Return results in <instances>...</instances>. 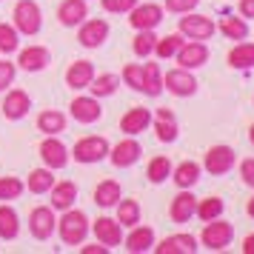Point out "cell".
Returning <instances> with one entry per match:
<instances>
[{"instance_id":"cell-1","label":"cell","mask_w":254,"mask_h":254,"mask_svg":"<svg viewBox=\"0 0 254 254\" xmlns=\"http://www.w3.org/2000/svg\"><path fill=\"white\" fill-rule=\"evenodd\" d=\"M55 229H58L60 240L66 246H80L86 240V234H89V217L83 211H77V208H66Z\"/></svg>"},{"instance_id":"cell-2","label":"cell","mask_w":254,"mask_h":254,"mask_svg":"<svg viewBox=\"0 0 254 254\" xmlns=\"http://www.w3.org/2000/svg\"><path fill=\"white\" fill-rule=\"evenodd\" d=\"M12 20H14V29H17V35H26L32 37L40 32V26H43V17H40V6H37L35 0H17V6H14L12 12Z\"/></svg>"},{"instance_id":"cell-3","label":"cell","mask_w":254,"mask_h":254,"mask_svg":"<svg viewBox=\"0 0 254 254\" xmlns=\"http://www.w3.org/2000/svg\"><path fill=\"white\" fill-rule=\"evenodd\" d=\"M231 240H234V226L226 223L223 217L208 220L206 226H203V231H200V243L206 246L208 252H223Z\"/></svg>"},{"instance_id":"cell-4","label":"cell","mask_w":254,"mask_h":254,"mask_svg":"<svg viewBox=\"0 0 254 254\" xmlns=\"http://www.w3.org/2000/svg\"><path fill=\"white\" fill-rule=\"evenodd\" d=\"M109 140L106 137H97V134H92V137H83V140H77L74 143V149H71V154L69 157H74L77 163H100V160H106L109 157Z\"/></svg>"},{"instance_id":"cell-5","label":"cell","mask_w":254,"mask_h":254,"mask_svg":"<svg viewBox=\"0 0 254 254\" xmlns=\"http://www.w3.org/2000/svg\"><path fill=\"white\" fill-rule=\"evenodd\" d=\"M177 32L183 37H189V40H208V37L217 32V26H214V20L206 17V14L186 12L183 17H180V23H177Z\"/></svg>"},{"instance_id":"cell-6","label":"cell","mask_w":254,"mask_h":254,"mask_svg":"<svg viewBox=\"0 0 254 254\" xmlns=\"http://www.w3.org/2000/svg\"><path fill=\"white\" fill-rule=\"evenodd\" d=\"M234 163H237V154H234L231 146H211L203 157V169L208 174L220 177V174H229L234 169Z\"/></svg>"},{"instance_id":"cell-7","label":"cell","mask_w":254,"mask_h":254,"mask_svg":"<svg viewBox=\"0 0 254 254\" xmlns=\"http://www.w3.org/2000/svg\"><path fill=\"white\" fill-rule=\"evenodd\" d=\"M40 160L52 172L69 166V149L63 146V140H58V134H46V140L40 143Z\"/></svg>"},{"instance_id":"cell-8","label":"cell","mask_w":254,"mask_h":254,"mask_svg":"<svg viewBox=\"0 0 254 254\" xmlns=\"http://www.w3.org/2000/svg\"><path fill=\"white\" fill-rule=\"evenodd\" d=\"M174 60H177L180 69H189V71L200 69V66H206V60H208V46L203 40H186L183 46L177 49Z\"/></svg>"},{"instance_id":"cell-9","label":"cell","mask_w":254,"mask_h":254,"mask_svg":"<svg viewBox=\"0 0 254 254\" xmlns=\"http://www.w3.org/2000/svg\"><path fill=\"white\" fill-rule=\"evenodd\" d=\"M55 226H58V217H55V208L52 206L32 208V214H29V231H32L35 240H49L55 234Z\"/></svg>"},{"instance_id":"cell-10","label":"cell","mask_w":254,"mask_h":254,"mask_svg":"<svg viewBox=\"0 0 254 254\" xmlns=\"http://www.w3.org/2000/svg\"><path fill=\"white\" fill-rule=\"evenodd\" d=\"M163 89L166 92H172L174 97H191V94L197 92V80H194V74L189 69H172V71H166V77H163Z\"/></svg>"},{"instance_id":"cell-11","label":"cell","mask_w":254,"mask_h":254,"mask_svg":"<svg viewBox=\"0 0 254 254\" xmlns=\"http://www.w3.org/2000/svg\"><path fill=\"white\" fill-rule=\"evenodd\" d=\"M69 115L77 120V123H83V126H92V123H97L100 117H103V106H100V100L97 97H74L71 100V106H69Z\"/></svg>"},{"instance_id":"cell-12","label":"cell","mask_w":254,"mask_h":254,"mask_svg":"<svg viewBox=\"0 0 254 254\" xmlns=\"http://www.w3.org/2000/svg\"><path fill=\"white\" fill-rule=\"evenodd\" d=\"M77 40H80L83 49H97L109 40V23L94 17V20H83L80 32H77Z\"/></svg>"},{"instance_id":"cell-13","label":"cell","mask_w":254,"mask_h":254,"mask_svg":"<svg viewBox=\"0 0 254 254\" xmlns=\"http://www.w3.org/2000/svg\"><path fill=\"white\" fill-rule=\"evenodd\" d=\"M128 14H131L128 23L134 26L137 32H143V29H157L163 20V6H157V3H137Z\"/></svg>"},{"instance_id":"cell-14","label":"cell","mask_w":254,"mask_h":254,"mask_svg":"<svg viewBox=\"0 0 254 254\" xmlns=\"http://www.w3.org/2000/svg\"><path fill=\"white\" fill-rule=\"evenodd\" d=\"M140 154H143V146H140L134 134H128L126 140H120L115 149H109V157L115 163L117 169H128V166H134L140 160Z\"/></svg>"},{"instance_id":"cell-15","label":"cell","mask_w":254,"mask_h":254,"mask_svg":"<svg viewBox=\"0 0 254 254\" xmlns=\"http://www.w3.org/2000/svg\"><path fill=\"white\" fill-rule=\"evenodd\" d=\"M89 229L94 231L97 243H103L106 249H115V246L123 243V226H120L115 217H97L94 226H89Z\"/></svg>"},{"instance_id":"cell-16","label":"cell","mask_w":254,"mask_h":254,"mask_svg":"<svg viewBox=\"0 0 254 254\" xmlns=\"http://www.w3.org/2000/svg\"><path fill=\"white\" fill-rule=\"evenodd\" d=\"M29 109H32V97L23 89H9L6 97H3V106H0L6 120H20V117L29 115Z\"/></svg>"},{"instance_id":"cell-17","label":"cell","mask_w":254,"mask_h":254,"mask_svg":"<svg viewBox=\"0 0 254 254\" xmlns=\"http://www.w3.org/2000/svg\"><path fill=\"white\" fill-rule=\"evenodd\" d=\"M151 126L157 131L160 143H174L177 134H180V123H177L172 109H157V115H151Z\"/></svg>"},{"instance_id":"cell-18","label":"cell","mask_w":254,"mask_h":254,"mask_svg":"<svg viewBox=\"0 0 254 254\" xmlns=\"http://www.w3.org/2000/svg\"><path fill=\"white\" fill-rule=\"evenodd\" d=\"M197 211V197L189 191V189H180V194L172 200V206H169V217H172V223H177V226H183V223H189V220L194 217Z\"/></svg>"},{"instance_id":"cell-19","label":"cell","mask_w":254,"mask_h":254,"mask_svg":"<svg viewBox=\"0 0 254 254\" xmlns=\"http://www.w3.org/2000/svg\"><path fill=\"white\" fill-rule=\"evenodd\" d=\"M200 246L191 234H169V237H163L157 246H151V252L157 254H194Z\"/></svg>"},{"instance_id":"cell-20","label":"cell","mask_w":254,"mask_h":254,"mask_svg":"<svg viewBox=\"0 0 254 254\" xmlns=\"http://www.w3.org/2000/svg\"><path fill=\"white\" fill-rule=\"evenodd\" d=\"M49 63H52V55L46 46H29L20 49V55H17V66L23 71H43Z\"/></svg>"},{"instance_id":"cell-21","label":"cell","mask_w":254,"mask_h":254,"mask_svg":"<svg viewBox=\"0 0 254 254\" xmlns=\"http://www.w3.org/2000/svg\"><path fill=\"white\" fill-rule=\"evenodd\" d=\"M86 17H89V6H86V0H63V3H60L58 20L63 26L74 29V26H80Z\"/></svg>"},{"instance_id":"cell-22","label":"cell","mask_w":254,"mask_h":254,"mask_svg":"<svg viewBox=\"0 0 254 254\" xmlns=\"http://www.w3.org/2000/svg\"><path fill=\"white\" fill-rule=\"evenodd\" d=\"M92 77H94L92 60H74L69 69H66V86H71L74 92H80V89H89Z\"/></svg>"},{"instance_id":"cell-23","label":"cell","mask_w":254,"mask_h":254,"mask_svg":"<svg viewBox=\"0 0 254 254\" xmlns=\"http://www.w3.org/2000/svg\"><path fill=\"white\" fill-rule=\"evenodd\" d=\"M126 243V249L131 254H143V252H151V246H154V229L151 226H131L128 231V237H123Z\"/></svg>"},{"instance_id":"cell-24","label":"cell","mask_w":254,"mask_h":254,"mask_svg":"<svg viewBox=\"0 0 254 254\" xmlns=\"http://www.w3.org/2000/svg\"><path fill=\"white\" fill-rule=\"evenodd\" d=\"M149 126H151V112L143 109V106L128 109L126 115H123V120H120V128H123L126 134H140V131H146Z\"/></svg>"},{"instance_id":"cell-25","label":"cell","mask_w":254,"mask_h":254,"mask_svg":"<svg viewBox=\"0 0 254 254\" xmlns=\"http://www.w3.org/2000/svg\"><path fill=\"white\" fill-rule=\"evenodd\" d=\"M49 194H52V208L66 211V208H71L74 206V200H77V186L71 183V180H63V183L52 186Z\"/></svg>"},{"instance_id":"cell-26","label":"cell","mask_w":254,"mask_h":254,"mask_svg":"<svg viewBox=\"0 0 254 254\" xmlns=\"http://www.w3.org/2000/svg\"><path fill=\"white\" fill-rule=\"evenodd\" d=\"M200 172H203V166L194 160H183L180 166H174L172 169V180L177 183V189H191V186L200 180Z\"/></svg>"},{"instance_id":"cell-27","label":"cell","mask_w":254,"mask_h":254,"mask_svg":"<svg viewBox=\"0 0 254 254\" xmlns=\"http://www.w3.org/2000/svg\"><path fill=\"white\" fill-rule=\"evenodd\" d=\"M120 197H123V189H120L117 180H103V183H97V189H94V203L100 208H115Z\"/></svg>"},{"instance_id":"cell-28","label":"cell","mask_w":254,"mask_h":254,"mask_svg":"<svg viewBox=\"0 0 254 254\" xmlns=\"http://www.w3.org/2000/svg\"><path fill=\"white\" fill-rule=\"evenodd\" d=\"M20 234V217L9 203H0V240H14Z\"/></svg>"},{"instance_id":"cell-29","label":"cell","mask_w":254,"mask_h":254,"mask_svg":"<svg viewBox=\"0 0 254 254\" xmlns=\"http://www.w3.org/2000/svg\"><path fill=\"white\" fill-rule=\"evenodd\" d=\"M37 128L43 134H63L66 131V115L58 112V109H46V112H40V117H37Z\"/></svg>"},{"instance_id":"cell-30","label":"cell","mask_w":254,"mask_h":254,"mask_svg":"<svg viewBox=\"0 0 254 254\" xmlns=\"http://www.w3.org/2000/svg\"><path fill=\"white\" fill-rule=\"evenodd\" d=\"M163 92V71L160 63H143V94L160 97Z\"/></svg>"},{"instance_id":"cell-31","label":"cell","mask_w":254,"mask_h":254,"mask_svg":"<svg viewBox=\"0 0 254 254\" xmlns=\"http://www.w3.org/2000/svg\"><path fill=\"white\" fill-rule=\"evenodd\" d=\"M55 186V174L52 169H35V172H29V180H26V189L32 191V194H49V189Z\"/></svg>"},{"instance_id":"cell-32","label":"cell","mask_w":254,"mask_h":254,"mask_svg":"<svg viewBox=\"0 0 254 254\" xmlns=\"http://www.w3.org/2000/svg\"><path fill=\"white\" fill-rule=\"evenodd\" d=\"M115 208H117L115 220L123 226V229H131V226H137L140 223V203L137 200H123V197H120Z\"/></svg>"},{"instance_id":"cell-33","label":"cell","mask_w":254,"mask_h":254,"mask_svg":"<svg viewBox=\"0 0 254 254\" xmlns=\"http://www.w3.org/2000/svg\"><path fill=\"white\" fill-rule=\"evenodd\" d=\"M229 66L231 69H254V43H237L229 52Z\"/></svg>"},{"instance_id":"cell-34","label":"cell","mask_w":254,"mask_h":254,"mask_svg":"<svg viewBox=\"0 0 254 254\" xmlns=\"http://www.w3.org/2000/svg\"><path fill=\"white\" fill-rule=\"evenodd\" d=\"M117 86H120V77L117 74H97L89 83V92H92V97L100 100V97H112L117 92Z\"/></svg>"},{"instance_id":"cell-35","label":"cell","mask_w":254,"mask_h":254,"mask_svg":"<svg viewBox=\"0 0 254 254\" xmlns=\"http://www.w3.org/2000/svg\"><path fill=\"white\" fill-rule=\"evenodd\" d=\"M223 211H226V203L220 200V197H206V200H197V217L208 223V220H217L223 217Z\"/></svg>"},{"instance_id":"cell-36","label":"cell","mask_w":254,"mask_h":254,"mask_svg":"<svg viewBox=\"0 0 254 254\" xmlns=\"http://www.w3.org/2000/svg\"><path fill=\"white\" fill-rule=\"evenodd\" d=\"M186 43V37L177 32V35H166V37H157V43H154V52L151 55H157L160 60H166V58H174L177 55V49Z\"/></svg>"},{"instance_id":"cell-37","label":"cell","mask_w":254,"mask_h":254,"mask_svg":"<svg viewBox=\"0 0 254 254\" xmlns=\"http://www.w3.org/2000/svg\"><path fill=\"white\" fill-rule=\"evenodd\" d=\"M172 160L169 157H154V160L149 163V169H146V177H149V183H154V186H160V183H166L169 177H172Z\"/></svg>"},{"instance_id":"cell-38","label":"cell","mask_w":254,"mask_h":254,"mask_svg":"<svg viewBox=\"0 0 254 254\" xmlns=\"http://www.w3.org/2000/svg\"><path fill=\"white\" fill-rule=\"evenodd\" d=\"M220 32L229 37V40H246L249 37V23L243 17H234L231 14V17H223L220 20Z\"/></svg>"},{"instance_id":"cell-39","label":"cell","mask_w":254,"mask_h":254,"mask_svg":"<svg viewBox=\"0 0 254 254\" xmlns=\"http://www.w3.org/2000/svg\"><path fill=\"white\" fill-rule=\"evenodd\" d=\"M154 43H157V35H154V29H143V32H137V37H134V43H131V52H134L137 58H149L151 52H154Z\"/></svg>"},{"instance_id":"cell-40","label":"cell","mask_w":254,"mask_h":254,"mask_svg":"<svg viewBox=\"0 0 254 254\" xmlns=\"http://www.w3.org/2000/svg\"><path fill=\"white\" fill-rule=\"evenodd\" d=\"M20 49V35L12 23H0V55H12Z\"/></svg>"},{"instance_id":"cell-41","label":"cell","mask_w":254,"mask_h":254,"mask_svg":"<svg viewBox=\"0 0 254 254\" xmlns=\"http://www.w3.org/2000/svg\"><path fill=\"white\" fill-rule=\"evenodd\" d=\"M23 191H26V183L20 177H0V200H3V203L17 200Z\"/></svg>"},{"instance_id":"cell-42","label":"cell","mask_w":254,"mask_h":254,"mask_svg":"<svg viewBox=\"0 0 254 254\" xmlns=\"http://www.w3.org/2000/svg\"><path fill=\"white\" fill-rule=\"evenodd\" d=\"M123 83L134 92H143V63H128L123 66Z\"/></svg>"},{"instance_id":"cell-43","label":"cell","mask_w":254,"mask_h":254,"mask_svg":"<svg viewBox=\"0 0 254 254\" xmlns=\"http://www.w3.org/2000/svg\"><path fill=\"white\" fill-rule=\"evenodd\" d=\"M14 77H17V66L9 60H0V92H6L14 83Z\"/></svg>"},{"instance_id":"cell-44","label":"cell","mask_w":254,"mask_h":254,"mask_svg":"<svg viewBox=\"0 0 254 254\" xmlns=\"http://www.w3.org/2000/svg\"><path fill=\"white\" fill-rule=\"evenodd\" d=\"M100 3H103L106 12H112V14H126V12H131V9L137 6L140 0H100Z\"/></svg>"},{"instance_id":"cell-45","label":"cell","mask_w":254,"mask_h":254,"mask_svg":"<svg viewBox=\"0 0 254 254\" xmlns=\"http://www.w3.org/2000/svg\"><path fill=\"white\" fill-rule=\"evenodd\" d=\"M197 6H200V0H166V12H174V14L194 12Z\"/></svg>"},{"instance_id":"cell-46","label":"cell","mask_w":254,"mask_h":254,"mask_svg":"<svg viewBox=\"0 0 254 254\" xmlns=\"http://www.w3.org/2000/svg\"><path fill=\"white\" fill-rule=\"evenodd\" d=\"M240 177H243V183L249 186V189H254V157H249V160L240 163Z\"/></svg>"},{"instance_id":"cell-47","label":"cell","mask_w":254,"mask_h":254,"mask_svg":"<svg viewBox=\"0 0 254 254\" xmlns=\"http://www.w3.org/2000/svg\"><path fill=\"white\" fill-rule=\"evenodd\" d=\"M237 12H240L243 20H252L254 17V0H240V3H237Z\"/></svg>"},{"instance_id":"cell-48","label":"cell","mask_w":254,"mask_h":254,"mask_svg":"<svg viewBox=\"0 0 254 254\" xmlns=\"http://www.w3.org/2000/svg\"><path fill=\"white\" fill-rule=\"evenodd\" d=\"M80 252H83V254H109L112 249H106L103 243H100V246H83Z\"/></svg>"},{"instance_id":"cell-49","label":"cell","mask_w":254,"mask_h":254,"mask_svg":"<svg viewBox=\"0 0 254 254\" xmlns=\"http://www.w3.org/2000/svg\"><path fill=\"white\" fill-rule=\"evenodd\" d=\"M243 252H246V254H254V234H249V237L243 240Z\"/></svg>"},{"instance_id":"cell-50","label":"cell","mask_w":254,"mask_h":254,"mask_svg":"<svg viewBox=\"0 0 254 254\" xmlns=\"http://www.w3.org/2000/svg\"><path fill=\"white\" fill-rule=\"evenodd\" d=\"M246 211H249V217H254V197L249 200V206H246Z\"/></svg>"},{"instance_id":"cell-51","label":"cell","mask_w":254,"mask_h":254,"mask_svg":"<svg viewBox=\"0 0 254 254\" xmlns=\"http://www.w3.org/2000/svg\"><path fill=\"white\" fill-rule=\"evenodd\" d=\"M249 140H252V146H254V126L249 128Z\"/></svg>"}]
</instances>
